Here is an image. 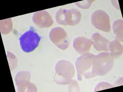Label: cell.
<instances>
[{
  "mask_svg": "<svg viewBox=\"0 0 123 92\" xmlns=\"http://www.w3.org/2000/svg\"><path fill=\"white\" fill-rule=\"evenodd\" d=\"M95 56L93 54L86 53L77 59L75 65L78 80H82L83 78L89 79L96 76L93 73V61Z\"/></svg>",
  "mask_w": 123,
  "mask_h": 92,
  "instance_id": "6da1fadb",
  "label": "cell"
},
{
  "mask_svg": "<svg viewBox=\"0 0 123 92\" xmlns=\"http://www.w3.org/2000/svg\"><path fill=\"white\" fill-rule=\"evenodd\" d=\"M75 73V67L72 63L66 60L59 61L55 67L54 80L58 84H69Z\"/></svg>",
  "mask_w": 123,
  "mask_h": 92,
  "instance_id": "7a4b0ae2",
  "label": "cell"
},
{
  "mask_svg": "<svg viewBox=\"0 0 123 92\" xmlns=\"http://www.w3.org/2000/svg\"><path fill=\"white\" fill-rule=\"evenodd\" d=\"M113 58L109 52H101L95 56L93 61V73L95 76H103L112 68Z\"/></svg>",
  "mask_w": 123,
  "mask_h": 92,
  "instance_id": "3957f363",
  "label": "cell"
},
{
  "mask_svg": "<svg viewBox=\"0 0 123 92\" xmlns=\"http://www.w3.org/2000/svg\"><path fill=\"white\" fill-rule=\"evenodd\" d=\"M81 17L80 12L77 9L61 8L56 13L55 19L60 25L73 26L80 22Z\"/></svg>",
  "mask_w": 123,
  "mask_h": 92,
  "instance_id": "277c9868",
  "label": "cell"
},
{
  "mask_svg": "<svg viewBox=\"0 0 123 92\" xmlns=\"http://www.w3.org/2000/svg\"><path fill=\"white\" fill-rule=\"evenodd\" d=\"M40 37L32 29L24 33L19 38L21 49L26 53L34 51L38 46Z\"/></svg>",
  "mask_w": 123,
  "mask_h": 92,
  "instance_id": "5b68a950",
  "label": "cell"
},
{
  "mask_svg": "<svg viewBox=\"0 0 123 92\" xmlns=\"http://www.w3.org/2000/svg\"><path fill=\"white\" fill-rule=\"evenodd\" d=\"M92 24L98 30L105 32L111 31L110 19L105 11L98 10L93 13L91 17Z\"/></svg>",
  "mask_w": 123,
  "mask_h": 92,
  "instance_id": "8992f818",
  "label": "cell"
},
{
  "mask_svg": "<svg viewBox=\"0 0 123 92\" xmlns=\"http://www.w3.org/2000/svg\"><path fill=\"white\" fill-rule=\"evenodd\" d=\"M50 40L57 47L62 50L66 49L69 46L67 33L61 27L53 28L49 33Z\"/></svg>",
  "mask_w": 123,
  "mask_h": 92,
  "instance_id": "52a82bcc",
  "label": "cell"
},
{
  "mask_svg": "<svg viewBox=\"0 0 123 92\" xmlns=\"http://www.w3.org/2000/svg\"><path fill=\"white\" fill-rule=\"evenodd\" d=\"M30 73L27 71H20L15 77V81L18 92L37 91L34 84L30 82Z\"/></svg>",
  "mask_w": 123,
  "mask_h": 92,
  "instance_id": "ba28073f",
  "label": "cell"
},
{
  "mask_svg": "<svg viewBox=\"0 0 123 92\" xmlns=\"http://www.w3.org/2000/svg\"><path fill=\"white\" fill-rule=\"evenodd\" d=\"M32 18L35 24L40 28H48L54 23L51 15L45 11L36 12L33 15Z\"/></svg>",
  "mask_w": 123,
  "mask_h": 92,
  "instance_id": "9c48e42d",
  "label": "cell"
},
{
  "mask_svg": "<svg viewBox=\"0 0 123 92\" xmlns=\"http://www.w3.org/2000/svg\"><path fill=\"white\" fill-rule=\"evenodd\" d=\"M92 45L91 40L83 36H79L75 38L73 43L74 49L80 54L88 53Z\"/></svg>",
  "mask_w": 123,
  "mask_h": 92,
  "instance_id": "30bf717a",
  "label": "cell"
},
{
  "mask_svg": "<svg viewBox=\"0 0 123 92\" xmlns=\"http://www.w3.org/2000/svg\"><path fill=\"white\" fill-rule=\"evenodd\" d=\"M90 40H91L92 45L94 48L97 51H109V41L99 33H94L92 34Z\"/></svg>",
  "mask_w": 123,
  "mask_h": 92,
  "instance_id": "8fae6325",
  "label": "cell"
},
{
  "mask_svg": "<svg viewBox=\"0 0 123 92\" xmlns=\"http://www.w3.org/2000/svg\"><path fill=\"white\" fill-rule=\"evenodd\" d=\"M109 50L111 57L118 59L121 57L123 52V46L117 40H115L109 43Z\"/></svg>",
  "mask_w": 123,
  "mask_h": 92,
  "instance_id": "7c38bea8",
  "label": "cell"
},
{
  "mask_svg": "<svg viewBox=\"0 0 123 92\" xmlns=\"http://www.w3.org/2000/svg\"><path fill=\"white\" fill-rule=\"evenodd\" d=\"M123 23L122 20H115L113 24V33L115 35L116 40L123 41Z\"/></svg>",
  "mask_w": 123,
  "mask_h": 92,
  "instance_id": "4fadbf2b",
  "label": "cell"
},
{
  "mask_svg": "<svg viewBox=\"0 0 123 92\" xmlns=\"http://www.w3.org/2000/svg\"><path fill=\"white\" fill-rule=\"evenodd\" d=\"M82 2H83V3H82L81 2H79V3H78V2H76L75 4L78 6V7L82 9H88L90 7L93 1H88L87 3L86 2H87V1H82Z\"/></svg>",
  "mask_w": 123,
  "mask_h": 92,
  "instance_id": "5bb4252c",
  "label": "cell"
}]
</instances>
